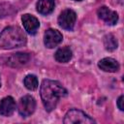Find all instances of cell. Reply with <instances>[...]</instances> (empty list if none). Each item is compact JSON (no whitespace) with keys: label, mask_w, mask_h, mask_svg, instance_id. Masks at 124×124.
Instances as JSON below:
<instances>
[{"label":"cell","mask_w":124,"mask_h":124,"mask_svg":"<svg viewBox=\"0 0 124 124\" xmlns=\"http://www.w3.org/2000/svg\"><path fill=\"white\" fill-rule=\"evenodd\" d=\"M16 110V101L13 97L8 96L0 101V114L2 116H11Z\"/></svg>","instance_id":"9c48e42d"},{"label":"cell","mask_w":124,"mask_h":124,"mask_svg":"<svg viewBox=\"0 0 124 124\" xmlns=\"http://www.w3.org/2000/svg\"><path fill=\"white\" fill-rule=\"evenodd\" d=\"M97 15H98L99 18L104 20L108 25H114L118 21L117 13L112 11V10H110L109 8H108L106 6L100 7L98 9V11H97Z\"/></svg>","instance_id":"52a82bcc"},{"label":"cell","mask_w":124,"mask_h":124,"mask_svg":"<svg viewBox=\"0 0 124 124\" xmlns=\"http://www.w3.org/2000/svg\"><path fill=\"white\" fill-rule=\"evenodd\" d=\"M57 21L61 28L65 30H73L77 21V14L71 9H66L60 13Z\"/></svg>","instance_id":"5b68a950"},{"label":"cell","mask_w":124,"mask_h":124,"mask_svg":"<svg viewBox=\"0 0 124 124\" xmlns=\"http://www.w3.org/2000/svg\"><path fill=\"white\" fill-rule=\"evenodd\" d=\"M54 7H55L54 0H38L36 4L37 12L44 16L51 14L54 10Z\"/></svg>","instance_id":"7c38bea8"},{"label":"cell","mask_w":124,"mask_h":124,"mask_svg":"<svg viewBox=\"0 0 124 124\" xmlns=\"http://www.w3.org/2000/svg\"><path fill=\"white\" fill-rule=\"evenodd\" d=\"M23 84L28 90H36L39 85L38 78L35 75H27L23 79Z\"/></svg>","instance_id":"9a60e30c"},{"label":"cell","mask_w":124,"mask_h":124,"mask_svg":"<svg viewBox=\"0 0 124 124\" xmlns=\"http://www.w3.org/2000/svg\"><path fill=\"white\" fill-rule=\"evenodd\" d=\"M63 40V35L56 29L49 28L44 34V44L48 48L57 46Z\"/></svg>","instance_id":"8992f818"},{"label":"cell","mask_w":124,"mask_h":124,"mask_svg":"<svg viewBox=\"0 0 124 124\" xmlns=\"http://www.w3.org/2000/svg\"><path fill=\"white\" fill-rule=\"evenodd\" d=\"M30 59V56L28 53L23 52H17L13 54L8 59V65L12 67H20L22 65H25Z\"/></svg>","instance_id":"8fae6325"},{"label":"cell","mask_w":124,"mask_h":124,"mask_svg":"<svg viewBox=\"0 0 124 124\" xmlns=\"http://www.w3.org/2000/svg\"><path fill=\"white\" fill-rule=\"evenodd\" d=\"M123 100H124V97L123 95H121L118 99H117V107L120 110H123L124 109V107H123Z\"/></svg>","instance_id":"2e32d148"},{"label":"cell","mask_w":124,"mask_h":124,"mask_svg":"<svg viewBox=\"0 0 124 124\" xmlns=\"http://www.w3.org/2000/svg\"><path fill=\"white\" fill-rule=\"evenodd\" d=\"M104 46H105V48L107 50L112 51V50L117 48L118 43H117L116 38L112 34H108L104 37Z\"/></svg>","instance_id":"5bb4252c"},{"label":"cell","mask_w":124,"mask_h":124,"mask_svg":"<svg viewBox=\"0 0 124 124\" xmlns=\"http://www.w3.org/2000/svg\"><path fill=\"white\" fill-rule=\"evenodd\" d=\"M43 105L47 111L53 110L59 100L67 95L66 88L58 81L51 79H44L40 88Z\"/></svg>","instance_id":"6da1fadb"},{"label":"cell","mask_w":124,"mask_h":124,"mask_svg":"<svg viewBox=\"0 0 124 124\" xmlns=\"http://www.w3.org/2000/svg\"><path fill=\"white\" fill-rule=\"evenodd\" d=\"M0 87H1V79H0Z\"/></svg>","instance_id":"ac0fdd59"},{"label":"cell","mask_w":124,"mask_h":124,"mask_svg":"<svg viewBox=\"0 0 124 124\" xmlns=\"http://www.w3.org/2000/svg\"><path fill=\"white\" fill-rule=\"evenodd\" d=\"M63 122L65 124H77V123L92 124V123H95V120L91 118L89 115H87L85 112L77 108H73V109H70L65 114Z\"/></svg>","instance_id":"3957f363"},{"label":"cell","mask_w":124,"mask_h":124,"mask_svg":"<svg viewBox=\"0 0 124 124\" xmlns=\"http://www.w3.org/2000/svg\"><path fill=\"white\" fill-rule=\"evenodd\" d=\"M21 21H22L24 30L28 34H30V35L36 34V32L40 26V22L37 17H35L34 16H32L30 14H25L21 16Z\"/></svg>","instance_id":"ba28073f"},{"label":"cell","mask_w":124,"mask_h":124,"mask_svg":"<svg viewBox=\"0 0 124 124\" xmlns=\"http://www.w3.org/2000/svg\"><path fill=\"white\" fill-rule=\"evenodd\" d=\"M26 35L18 26H10L0 33V48L12 49L26 44Z\"/></svg>","instance_id":"7a4b0ae2"},{"label":"cell","mask_w":124,"mask_h":124,"mask_svg":"<svg viewBox=\"0 0 124 124\" xmlns=\"http://www.w3.org/2000/svg\"><path fill=\"white\" fill-rule=\"evenodd\" d=\"M74 1H82V0H74Z\"/></svg>","instance_id":"e0dca14e"},{"label":"cell","mask_w":124,"mask_h":124,"mask_svg":"<svg viewBox=\"0 0 124 124\" xmlns=\"http://www.w3.org/2000/svg\"><path fill=\"white\" fill-rule=\"evenodd\" d=\"M98 67L103 70L104 72H109V73H114L117 72L119 69V64L118 62L110 57H106L101 59L98 62Z\"/></svg>","instance_id":"30bf717a"},{"label":"cell","mask_w":124,"mask_h":124,"mask_svg":"<svg viewBox=\"0 0 124 124\" xmlns=\"http://www.w3.org/2000/svg\"><path fill=\"white\" fill-rule=\"evenodd\" d=\"M72 55H73L72 49L69 46H63L56 50V52L54 53V58L57 62L67 63L71 60Z\"/></svg>","instance_id":"4fadbf2b"},{"label":"cell","mask_w":124,"mask_h":124,"mask_svg":"<svg viewBox=\"0 0 124 124\" xmlns=\"http://www.w3.org/2000/svg\"><path fill=\"white\" fill-rule=\"evenodd\" d=\"M35 108H36V100L32 96L25 95L19 99L17 105V110L22 117L30 116L35 111Z\"/></svg>","instance_id":"277c9868"}]
</instances>
